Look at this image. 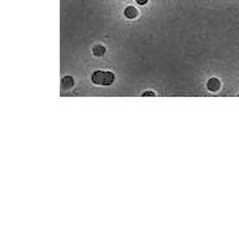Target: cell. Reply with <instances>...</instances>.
<instances>
[{
  "label": "cell",
  "mask_w": 239,
  "mask_h": 239,
  "mask_svg": "<svg viewBox=\"0 0 239 239\" xmlns=\"http://www.w3.org/2000/svg\"><path fill=\"white\" fill-rule=\"evenodd\" d=\"M91 79L94 84L98 85H111L115 79V75L112 72L109 71H96L93 72Z\"/></svg>",
  "instance_id": "1"
},
{
  "label": "cell",
  "mask_w": 239,
  "mask_h": 239,
  "mask_svg": "<svg viewBox=\"0 0 239 239\" xmlns=\"http://www.w3.org/2000/svg\"><path fill=\"white\" fill-rule=\"evenodd\" d=\"M207 87H208L209 91H212V92H216V91L220 88V81H219V79H216V78H212V79H209L208 82H207Z\"/></svg>",
  "instance_id": "2"
},
{
  "label": "cell",
  "mask_w": 239,
  "mask_h": 239,
  "mask_svg": "<svg viewBox=\"0 0 239 239\" xmlns=\"http://www.w3.org/2000/svg\"><path fill=\"white\" fill-rule=\"evenodd\" d=\"M137 14H139V12H137V10H136L134 6H128V7H125V10H124V16H125L127 18H129V19L136 18Z\"/></svg>",
  "instance_id": "3"
},
{
  "label": "cell",
  "mask_w": 239,
  "mask_h": 239,
  "mask_svg": "<svg viewBox=\"0 0 239 239\" xmlns=\"http://www.w3.org/2000/svg\"><path fill=\"white\" fill-rule=\"evenodd\" d=\"M93 54L96 55V56H103L104 54H105V48L103 47V45H96L94 48H93Z\"/></svg>",
  "instance_id": "4"
},
{
  "label": "cell",
  "mask_w": 239,
  "mask_h": 239,
  "mask_svg": "<svg viewBox=\"0 0 239 239\" xmlns=\"http://www.w3.org/2000/svg\"><path fill=\"white\" fill-rule=\"evenodd\" d=\"M73 84H74V80H73L72 76H65V78H62V85L65 87L69 88V87L73 86Z\"/></svg>",
  "instance_id": "5"
},
{
  "label": "cell",
  "mask_w": 239,
  "mask_h": 239,
  "mask_svg": "<svg viewBox=\"0 0 239 239\" xmlns=\"http://www.w3.org/2000/svg\"><path fill=\"white\" fill-rule=\"evenodd\" d=\"M147 96H151V97H154L155 94H154L153 92H145V93H143V97H147Z\"/></svg>",
  "instance_id": "6"
},
{
  "label": "cell",
  "mask_w": 239,
  "mask_h": 239,
  "mask_svg": "<svg viewBox=\"0 0 239 239\" xmlns=\"http://www.w3.org/2000/svg\"><path fill=\"white\" fill-rule=\"evenodd\" d=\"M135 1H136L139 5H145V4L147 2V0H135Z\"/></svg>",
  "instance_id": "7"
}]
</instances>
